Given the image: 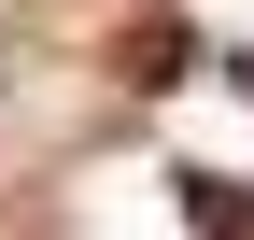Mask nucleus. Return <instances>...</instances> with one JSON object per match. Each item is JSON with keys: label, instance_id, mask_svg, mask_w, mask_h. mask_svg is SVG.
Returning a JSON list of instances; mask_svg holds the SVG:
<instances>
[{"label": "nucleus", "instance_id": "obj_3", "mask_svg": "<svg viewBox=\"0 0 254 240\" xmlns=\"http://www.w3.org/2000/svg\"><path fill=\"white\" fill-rule=\"evenodd\" d=\"M240 85H254V57H240Z\"/></svg>", "mask_w": 254, "mask_h": 240}, {"label": "nucleus", "instance_id": "obj_2", "mask_svg": "<svg viewBox=\"0 0 254 240\" xmlns=\"http://www.w3.org/2000/svg\"><path fill=\"white\" fill-rule=\"evenodd\" d=\"M170 71H198V28H141L127 43V85H170Z\"/></svg>", "mask_w": 254, "mask_h": 240}, {"label": "nucleus", "instance_id": "obj_1", "mask_svg": "<svg viewBox=\"0 0 254 240\" xmlns=\"http://www.w3.org/2000/svg\"><path fill=\"white\" fill-rule=\"evenodd\" d=\"M170 198L198 240H254V184H226V170H170Z\"/></svg>", "mask_w": 254, "mask_h": 240}]
</instances>
